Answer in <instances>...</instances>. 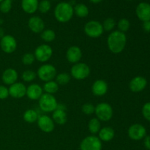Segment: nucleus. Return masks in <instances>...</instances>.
<instances>
[{"mask_svg": "<svg viewBox=\"0 0 150 150\" xmlns=\"http://www.w3.org/2000/svg\"><path fill=\"white\" fill-rule=\"evenodd\" d=\"M127 43V37L124 32L117 30L114 31L107 38L108 49L113 54H118L123 51Z\"/></svg>", "mask_w": 150, "mask_h": 150, "instance_id": "f257e3e1", "label": "nucleus"}, {"mask_svg": "<svg viewBox=\"0 0 150 150\" xmlns=\"http://www.w3.org/2000/svg\"><path fill=\"white\" fill-rule=\"evenodd\" d=\"M74 14L73 7L67 2L59 3L54 10V16L59 22L66 23L73 18Z\"/></svg>", "mask_w": 150, "mask_h": 150, "instance_id": "f03ea898", "label": "nucleus"}, {"mask_svg": "<svg viewBox=\"0 0 150 150\" xmlns=\"http://www.w3.org/2000/svg\"><path fill=\"white\" fill-rule=\"evenodd\" d=\"M39 106L44 112L51 113L57 109L58 103L54 95L45 93L39 99Z\"/></svg>", "mask_w": 150, "mask_h": 150, "instance_id": "7ed1b4c3", "label": "nucleus"}, {"mask_svg": "<svg viewBox=\"0 0 150 150\" xmlns=\"http://www.w3.org/2000/svg\"><path fill=\"white\" fill-rule=\"evenodd\" d=\"M95 114L100 121L108 122L113 117V108L108 103H100L95 106Z\"/></svg>", "mask_w": 150, "mask_h": 150, "instance_id": "20e7f679", "label": "nucleus"}, {"mask_svg": "<svg viewBox=\"0 0 150 150\" xmlns=\"http://www.w3.org/2000/svg\"><path fill=\"white\" fill-rule=\"evenodd\" d=\"M91 70L89 66L83 62H78L73 64L70 70V75L76 80H83L90 75Z\"/></svg>", "mask_w": 150, "mask_h": 150, "instance_id": "39448f33", "label": "nucleus"}, {"mask_svg": "<svg viewBox=\"0 0 150 150\" xmlns=\"http://www.w3.org/2000/svg\"><path fill=\"white\" fill-rule=\"evenodd\" d=\"M57 69L52 64H45L41 65L38 68L37 76L42 81H53L57 76Z\"/></svg>", "mask_w": 150, "mask_h": 150, "instance_id": "423d86ee", "label": "nucleus"}, {"mask_svg": "<svg viewBox=\"0 0 150 150\" xmlns=\"http://www.w3.org/2000/svg\"><path fill=\"white\" fill-rule=\"evenodd\" d=\"M83 29L85 34L92 38H100L104 32L102 23L98 21H90L87 22L85 24Z\"/></svg>", "mask_w": 150, "mask_h": 150, "instance_id": "0eeeda50", "label": "nucleus"}, {"mask_svg": "<svg viewBox=\"0 0 150 150\" xmlns=\"http://www.w3.org/2000/svg\"><path fill=\"white\" fill-rule=\"evenodd\" d=\"M102 142L95 136H89L84 138L80 144L81 150H102Z\"/></svg>", "mask_w": 150, "mask_h": 150, "instance_id": "6e6552de", "label": "nucleus"}, {"mask_svg": "<svg viewBox=\"0 0 150 150\" xmlns=\"http://www.w3.org/2000/svg\"><path fill=\"white\" fill-rule=\"evenodd\" d=\"M34 55L35 59L40 62H46L52 57L53 49L48 44H42L37 47Z\"/></svg>", "mask_w": 150, "mask_h": 150, "instance_id": "1a4fd4ad", "label": "nucleus"}, {"mask_svg": "<svg viewBox=\"0 0 150 150\" xmlns=\"http://www.w3.org/2000/svg\"><path fill=\"white\" fill-rule=\"evenodd\" d=\"M1 49L6 54H12L17 48V41L10 35H6L0 40Z\"/></svg>", "mask_w": 150, "mask_h": 150, "instance_id": "9d476101", "label": "nucleus"}, {"mask_svg": "<svg viewBox=\"0 0 150 150\" xmlns=\"http://www.w3.org/2000/svg\"><path fill=\"white\" fill-rule=\"evenodd\" d=\"M129 138L133 141H140L144 139L146 134V128L142 125H132L127 130Z\"/></svg>", "mask_w": 150, "mask_h": 150, "instance_id": "9b49d317", "label": "nucleus"}, {"mask_svg": "<svg viewBox=\"0 0 150 150\" xmlns=\"http://www.w3.org/2000/svg\"><path fill=\"white\" fill-rule=\"evenodd\" d=\"M37 122L40 130L44 133H51L55 127L54 122L53 121L52 118L48 115H42L39 117Z\"/></svg>", "mask_w": 150, "mask_h": 150, "instance_id": "f8f14e48", "label": "nucleus"}, {"mask_svg": "<svg viewBox=\"0 0 150 150\" xmlns=\"http://www.w3.org/2000/svg\"><path fill=\"white\" fill-rule=\"evenodd\" d=\"M65 110L66 108L64 107V105L62 106V104H58L57 109L52 112V120L54 123H57V125H62L67 122V114Z\"/></svg>", "mask_w": 150, "mask_h": 150, "instance_id": "ddd939ff", "label": "nucleus"}, {"mask_svg": "<svg viewBox=\"0 0 150 150\" xmlns=\"http://www.w3.org/2000/svg\"><path fill=\"white\" fill-rule=\"evenodd\" d=\"M9 95L16 99H19L26 95V86L21 82H16L9 87Z\"/></svg>", "mask_w": 150, "mask_h": 150, "instance_id": "4468645a", "label": "nucleus"}, {"mask_svg": "<svg viewBox=\"0 0 150 150\" xmlns=\"http://www.w3.org/2000/svg\"><path fill=\"white\" fill-rule=\"evenodd\" d=\"M147 81L142 76H136L133 78L129 83V88L133 92H140L146 88Z\"/></svg>", "mask_w": 150, "mask_h": 150, "instance_id": "2eb2a0df", "label": "nucleus"}, {"mask_svg": "<svg viewBox=\"0 0 150 150\" xmlns=\"http://www.w3.org/2000/svg\"><path fill=\"white\" fill-rule=\"evenodd\" d=\"M28 26L32 32L39 34L45 29V23L41 18L32 16L28 21Z\"/></svg>", "mask_w": 150, "mask_h": 150, "instance_id": "dca6fc26", "label": "nucleus"}, {"mask_svg": "<svg viewBox=\"0 0 150 150\" xmlns=\"http://www.w3.org/2000/svg\"><path fill=\"white\" fill-rule=\"evenodd\" d=\"M136 13L142 21H150V4L146 2H141L136 7Z\"/></svg>", "mask_w": 150, "mask_h": 150, "instance_id": "f3484780", "label": "nucleus"}, {"mask_svg": "<svg viewBox=\"0 0 150 150\" xmlns=\"http://www.w3.org/2000/svg\"><path fill=\"white\" fill-rule=\"evenodd\" d=\"M82 57V51L79 47L73 45L67 49L66 52V58L70 63L76 64L79 62Z\"/></svg>", "mask_w": 150, "mask_h": 150, "instance_id": "a211bd4d", "label": "nucleus"}, {"mask_svg": "<svg viewBox=\"0 0 150 150\" xmlns=\"http://www.w3.org/2000/svg\"><path fill=\"white\" fill-rule=\"evenodd\" d=\"M108 83L103 79L95 81L92 86V92L95 96L101 97L105 95L108 92Z\"/></svg>", "mask_w": 150, "mask_h": 150, "instance_id": "6ab92c4d", "label": "nucleus"}, {"mask_svg": "<svg viewBox=\"0 0 150 150\" xmlns=\"http://www.w3.org/2000/svg\"><path fill=\"white\" fill-rule=\"evenodd\" d=\"M42 94H43V89L38 83H32L26 87V95L32 100H39Z\"/></svg>", "mask_w": 150, "mask_h": 150, "instance_id": "aec40b11", "label": "nucleus"}, {"mask_svg": "<svg viewBox=\"0 0 150 150\" xmlns=\"http://www.w3.org/2000/svg\"><path fill=\"white\" fill-rule=\"evenodd\" d=\"M18 74L13 68H7L3 72L1 75V80L6 85H12L17 82Z\"/></svg>", "mask_w": 150, "mask_h": 150, "instance_id": "412c9836", "label": "nucleus"}, {"mask_svg": "<svg viewBox=\"0 0 150 150\" xmlns=\"http://www.w3.org/2000/svg\"><path fill=\"white\" fill-rule=\"evenodd\" d=\"M115 136V131L111 127H104L100 130L98 138L101 142H111Z\"/></svg>", "mask_w": 150, "mask_h": 150, "instance_id": "4be33fe9", "label": "nucleus"}, {"mask_svg": "<svg viewBox=\"0 0 150 150\" xmlns=\"http://www.w3.org/2000/svg\"><path fill=\"white\" fill-rule=\"evenodd\" d=\"M38 0H22L21 7L25 13L32 14L38 9Z\"/></svg>", "mask_w": 150, "mask_h": 150, "instance_id": "5701e85b", "label": "nucleus"}, {"mask_svg": "<svg viewBox=\"0 0 150 150\" xmlns=\"http://www.w3.org/2000/svg\"><path fill=\"white\" fill-rule=\"evenodd\" d=\"M38 114L37 111L34 109H28L23 113V118L26 122L32 124V123L35 122L38 120Z\"/></svg>", "mask_w": 150, "mask_h": 150, "instance_id": "b1692460", "label": "nucleus"}, {"mask_svg": "<svg viewBox=\"0 0 150 150\" xmlns=\"http://www.w3.org/2000/svg\"><path fill=\"white\" fill-rule=\"evenodd\" d=\"M42 89L43 91H45L46 94L54 95L59 90V85L54 81H47L44 83Z\"/></svg>", "mask_w": 150, "mask_h": 150, "instance_id": "393cba45", "label": "nucleus"}, {"mask_svg": "<svg viewBox=\"0 0 150 150\" xmlns=\"http://www.w3.org/2000/svg\"><path fill=\"white\" fill-rule=\"evenodd\" d=\"M88 129L92 134H97L101 129L100 122L98 119L92 118L89 120L88 124Z\"/></svg>", "mask_w": 150, "mask_h": 150, "instance_id": "a878e982", "label": "nucleus"}, {"mask_svg": "<svg viewBox=\"0 0 150 150\" xmlns=\"http://www.w3.org/2000/svg\"><path fill=\"white\" fill-rule=\"evenodd\" d=\"M73 10L75 14L79 18H85L89 14V9L86 5L83 4H76V7L73 8Z\"/></svg>", "mask_w": 150, "mask_h": 150, "instance_id": "bb28decb", "label": "nucleus"}, {"mask_svg": "<svg viewBox=\"0 0 150 150\" xmlns=\"http://www.w3.org/2000/svg\"><path fill=\"white\" fill-rule=\"evenodd\" d=\"M40 37L46 42H52L56 38V33L52 29H44L40 33Z\"/></svg>", "mask_w": 150, "mask_h": 150, "instance_id": "cd10ccee", "label": "nucleus"}, {"mask_svg": "<svg viewBox=\"0 0 150 150\" xmlns=\"http://www.w3.org/2000/svg\"><path fill=\"white\" fill-rule=\"evenodd\" d=\"M70 75L67 73H59L56 76L55 81L58 83V85H66L70 82Z\"/></svg>", "mask_w": 150, "mask_h": 150, "instance_id": "c85d7f7f", "label": "nucleus"}, {"mask_svg": "<svg viewBox=\"0 0 150 150\" xmlns=\"http://www.w3.org/2000/svg\"><path fill=\"white\" fill-rule=\"evenodd\" d=\"M37 77V73L32 70H25L22 73L21 79H23V81L25 82H32V81L35 80Z\"/></svg>", "mask_w": 150, "mask_h": 150, "instance_id": "c756f323", "label": "nucleus"}, {"mask_svg": "<svg viewBox=\"0 0 150 150\" xmlns=\"http://www.w3.org/2000/svg\"><path fill=\"white\" fill-rule=\"evenodd\" d=\"M102 25L104 30L107 31V32H110V31H112L115 27L116 21L112 18H108L104 21Z\"/></svg>", "mask_w": 150, "mask_h": 150, "instance_id": "7c9ffc66", "label": "nucleus"}, {"mask_svg": "<svg viewBox=\"0 0 150 150\" xmlns=\"http://www.w3.org/2000/svg\"><path fill=\"white\" fill-rule=\"evenodd\" d=\"M117 26H118L119 31L125 33L130 29V21L127 18H122L119 21L118 23H117Z\"/></svg>", "mask_w": 150, "mask_h": 150, "instance_id": "2f4dec72", "label": "nucleus"}, {"mask_svg": "<svg viewBox=\"0 0 150 150\" xmlns=\"http://www.w3.org/2000/svg\"><path fill=\"white\" fill-rule=\"evenodd\" d=\"M51 4L48 0H42L38 4V9L40 12L42 13H46L50 10Z\"/></svg>", "mask_w": 150, "mask_h": 150, "instance_id": "473e14b6", "label": "nucleus"}, {"mask_svg": "<svg viewBox=\"0 0 150 150\" xmlns=\"http://www.w3.org/2000/svg\"><path fill=\"white\" fill-rule=\"evenodd\" d=\"M12 8V0H3L0 2V11L2 13H7Z\"/></svg>", "mask_w": 150, "mask_h": 150, "instance_id": "72a5a7b5", "label": "nucleus"}, {"mask_svg": "<svg viewBox=\"0 0 150 150\" xmlns=\"http://www.w3.org/2000/svg\"><path fill=\"white\" fill-rule=\"evenodd\" d=\"M35 55L32 53H26L22 57L21 61L25 65H31L35 62Z\"/></svg>", "mask_w": 150, "mask_h": 150, "instance_id": "f704fd0d", "label": "nucleus"}, {"mask_svg": "<svg viewBox=\"0 0 150 150\" xmlns=\"http://www.w3.org/2000/svg\"><path fill=\"white\" fill-rule=\"evenodd\" d=\"M95 107L94 106L93 104L90 103L83 104L81 108L82 112L84 114H86V115H91V114H94L95 113Z\"/></svg>", "mask_w": 150, "mask_h": 150, "instance_id": "c9c22d12", "label": "nucleus"}, {"mask_svg": "<svg viewBox=\"0 0 150 150\" xmlns=\"http://www.w3.org/2000/svg\"><path fill=\"white\" fill-rule=\"evenodd\" d=\"M142 114L148 121H150V102L146 103L142 108Z\"/></svg>", "mask_w": 150, "mask_h": 150, "instance_id": "e433bc0d", "label": "nucleus"}, {"mask_svg": "<svg viewBox=\"0 0 150 150\" xmlns=\"http://www.w3.org/2000/svg\"><path fill=\"white\" fill-rule=\"evenodd\" d=\"M9 96V89L5 86L0 85V100H5Z\"/></svg>", "mask_w": 150, "mask_h": 150, "instance_id": "4c0bfd02", "label": "nucleus"}, {"mask_svg": "<svg viewBox=\"0 0 150 150\" xmlns=\"http://www.w3.org/2000/svg\"><path fill=\"white\" fill-rule=\"evenodd\" d=\"M144 144L145 148L146 149L150 150V136H147L144 137Z\"/></svg>", "mask_w": 150, "mask_h": 150, "instance_id": "58836bf2", "label": "nucleus"}, {"mask_svg": "<svg viewBox=\"0 0 150 150\" xmlns=\"http://www.w3.org/2000/svg\"><path fill=\"white\" fill-rule=\"evenodd\" d=\"M143 29L146 32H150V21L143 22V25H142Z\"/></svg>", "mask_w": 150, "mask_h": 150, "instance_id": "ea45409f", "label": "nucleus"}, {"mask_svg": "<svg viewBox=\"0 0 150 150\" xmlns=\"http://www.w3.org/2000/svg\"><path fill=\"white\" fill-rule=\"evenodd\" d=\"M4 29H3V28H1V26H0V38H2L4 36Z\"/></svg>", "mask_w": 150, "mask_h": 150, "instance_id": "a19ab883", "label": "nucleus"}, {"mask_svg": "<svg viewBox=\"0 0 150 150\" xmlns=\"http://www.w3.org/2000/svg\"><path fill=\"white\" fill-rule=\"evenodd\" d=\"M102 1V0H90L91 2L92 3H95V4H97V3H99L100 2V1Z\"/></svg>", "mask_w": 150, "mask_h": 150, "instance_id": "79ce46f5", "label": "nucleus"}, {"mask_svg": "<svg viewBox=\"0 0 150 150\" xmlns=\"http://www.w3.org/2000/svg\"><path fill=\"white\" fill-rule=\"evenodd\" d=\"M2 20H1V19H0V25H1V23H2Z\"/></svg>", "mask_w": 150, "mask_h": 150, "instance_id": "37998d69", "label": "nucleus"}, {"mask_svg": "<svg viewBox=\"0 0 150 150\" xmlns=\"http://www.w3.org/2000/svg\"><path fill=\"white\" fill-rule=\"evenodd\" d=\"M2 1H3V0H0V2H1Z\"/></svg>", "mask_w": 150, "mask_h": 150, "instance_id": "c03bdc74", "label": "nucleus"}, {"mask_svg": "<svg viewBox=\"0 0 150 150\" xmlns=\"http://www.w3.org/2000/svg\"><path fill=\"white\" fill-rule=\"evenodd\" d=\"M127 1H131V0H127Z\"/></svg>", "mask_w": 150, "mask_h": 150, "instance_id": "a18cd8bd", "label": "nucleus"}]
</instances>
